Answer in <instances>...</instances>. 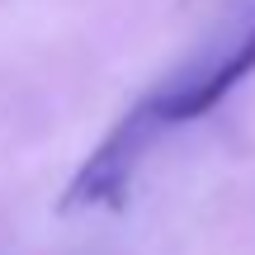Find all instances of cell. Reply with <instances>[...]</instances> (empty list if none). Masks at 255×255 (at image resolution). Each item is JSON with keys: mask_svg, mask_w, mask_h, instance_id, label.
I'll return each instance as SVG.
<instances>
[{"mask_svg": "<svg viewBox=\"0 0 255 255\" xmlns=\"http://www.w3.org/2000/svg\"><path fill=\"white\" fill-rule=\"evenodd\" d=\"M161 132V114H156L151 100H142L128 119L114 128L109 137L100 142V151L90 156V161L76 170L71 189H66V213H81V208H109V203H119V194L128 189V180H132L137 161H142L146 142Z\"/></svg>", "mask_w": 255, "mask_h": 255, "instance_id": "6da1fadb", "label": "cell"}]
</instances>
